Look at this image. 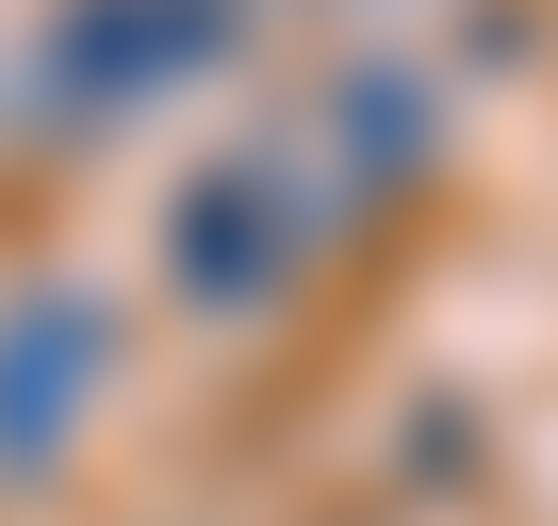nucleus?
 <instances>
[{
	"mask_svg": "<svg viewBox=\"0 0 558 526\" xmlns=\"http://www.w3.org/2000/svg\"><path fill=\"white\" fill-rule=\"evenodd\" d=\"M214 50V0H116V17H83V83H165Z\"/></svg>",
	"mask_w": 558,
	"mask_h": 526,
	"instance_id": "nucleus-3",
	"label": "nucleus"
},
{
	"mask_svg": "<svg viewBox=\"0 0 558 526\" xmlns=\"http://www.w3.org/2000/svg\"><path fill=\"white\" fill-rule=\"evenodd\" d=\"M99 362H116V330H99L83 297H17V313H0V461H50V444L83 428Z\"/></svg>",
	"mask_w": 558,
	"mask_h": 526,
	"instance_id": "nucleus-1",
	"label": "nucleus"
},
{
	"mask_svg": "<svg viewBox=\"0 0 558 526\" xmlns=\"http://www.w3.org/2000/svg\"><path fill=\"white\" fill-rule=\"evenodd\" d=\"M181 280H197V297L296 280V165H279V148H246V165H214V181L181 198Z\"/></svg>",
	"mask_w": 558,
	"mask_h": 526,
	"instance_id": "nucleus-2",
	"label": "nucleus"
}]
</instances>
